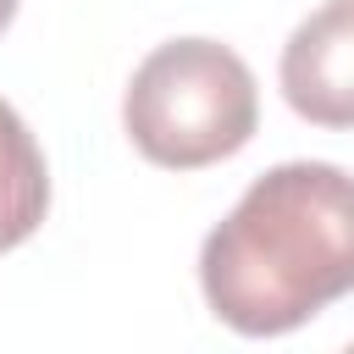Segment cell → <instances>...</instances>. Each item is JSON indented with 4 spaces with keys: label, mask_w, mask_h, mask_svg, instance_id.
Segmentation results:
<instances>
[{
    "label": "cell",
    "mask_w": 354,
    "mask_h": 354,
    "mask_svg": "<svg viewBox=\"0 0 354 354\" xmlns=\"http://www.w3.org/2000/svg\"><path fill=\"white\" fill-rule=\"evenodd\" d=\"M199 288L216 321L243 337H282L354 293V177L326 160L254 177L205 238Z\"/></svg>",
    "instance_id": "cell-1"
},
{
    "label": "cell",
    "mask_w": 354,
    "mask_h": 354,
    "mask_svg": "<svg viewBox=\"0 0 354 354\" xmlns=\"http://www.w3.org/2000/svg\"><path fill=\"white\" fill-rule=\"evenodd\" d=\"M122 122L133 149L166 171L216 166L260 127L254 72L216 39H171L138 61Z\"/></svg>",
    "instance_id": "cell-2"
},
{
    "label": "cell",
    "mask_w": 354,
    "mask_h": 354,
    "mask_svg": "<svg viewBox=\"0 0 354 354\" xmlns=\"http://www.w3.org/2000/svg\"><path fill=\"white\" fill-rule=\"evenodd\" d=\"M282 100L315 127H354V0H326L288 33Z\"/></svg>",
    "instance_id": "cell-3"
},
{
    "label": "cell",
    "mask_w": 354,
    "mask_h": 354,
    "mask_svg": "<svg viewBox=\"0 0 354 354\" xmlns=\"http://www.w3.org/2000/svg\"><path fill=\"white\" fill-rule=\"evenodd\" d=\"M44 210H50L44 155H39L33 133L22 127V116L0 100V254L28 243L44 221Z\"/></svg>",
    "instance_id": "cell-4"
},
{
    "label": "cell",
    "mask_w": 354,
    "mask_h": 354,
    "mask_svg": "<svg viewBox=\"0 0 354 354\" xmlns=\"http://www.w3.org/2000/svg\"><path fill=\"white\" fill-rule=\"evenodd\" d=\"M17 6H22V0H0V33L11 28V17H17Z\"/></svg>",
    "instance_id": "cell-5"
}]
</instances>
